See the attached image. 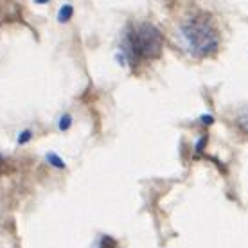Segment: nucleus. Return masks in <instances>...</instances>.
I'll return each mask as SVG.
<instances>
[{
    "instance_id": "obj_5",
    "label": "nucleus",
    "mask_w": 248,
    "mask_h": 248,
    "mask_svg": "<svg viewBox=\"0 0 248 248\" xmlns=\"http://www.w3.org/2000/svg\"><path fill=\"white\" fill-rule=\"evenodd\" d=\"M70 15H72V9L68 6H65L62 11H60V20H62V22H67V20L70 18Z\"/></svg>"
},
{
    "instance_id": "obj_8",
    "label": "nucleus",
    "mask_w": 248,
    "mask_h": 248,
    "mask_svg": "<svg viewBox=\"0 0 248 248\" xmlns=\"http://www.w3.org/2000/svg\"><path fill=\"white\" fill-rule=\"evenodd\" d=\"M38 2H45V0H38Z\"/></svg>"
},
{
    "instance_id": "obj_6",
    "label": "nucleus",
    "mask_w": 248,
    "mask_h": 248,
    "mask_svg": "<svg viewBox=\"0 0 248 248\" xmlns=\"http://www.w3.org/2000/svg\"><path fill=\"white\" fill-rule=\"evenodd\" d=\"M70 115H63L62 119H60V130H68V126H70Z\"/></svg>"
},
{
    "instance_id": "obj_1",
    "label": "nucleus",
    "mask_w": 248,
    "mask_h": 248,
    "mask_svg": "<svg viewBox=\"0 0 248 248\" xmlns=\"http://www.w3.org/2000/svg\"><path fill=\"white\" fill-rule=\"evenodd\" d=\"M182 38L187 50L196 58H211L219 49V34L207 15H192L182 24Z\"/></svg>"
},
{
    "instance_id": "obj_3",
    "label": "nucleus",
    "mask_w": 248,
    "mask_h": 248,
    "mask_svg": "<svg viewBox=\"0 0 248 248\" xmlns=\"http://www.w3.org/2000/svg\"><path fill=\"white\" fill-rule=\"evenodd\" d=\"M93 248H119L117 247V241L110 236H101L97 239V243L93 245Z\"/></svg>"
},
{
    "instance_id": "obj_2",
    "label": "nucleus",
    "mask_w": 248,
    "mask_h": 248,
    "mask_svg": "<svg viewBox=\"0 0 248 248\" xmlns=\"http://www.w3.org/2000/svg\"><path fill=\"white\" fill-rule=\"evenodd\" d=\"M164 40L160 31L151 24L137 25L128 36V54L131 62L137 60H155L160 56Z\"/></svg>"
},
{
    "instance_id": "obj_7",
    "label": "nucleus",
    "mask_w": 248,
    "mask_h": 248,
    "mask_svg": "<svg viewBox=\"0 0 248 248\" xmlns=\"http://www.w3.org/2000/svg\"><path fill=\"white\" fill-rule=\"evenodd\" d=\"M29 139H31V131H24V133H22V137H18V142L24 144V142H27Z\"/></svg>"
},
{
    "instance_id": "obj_4",
    "label": "nucleus",
    "mask_w": 248,
    "mask_h": 248,
    "mask_svg": "<svg viewBox=\"0 0 248 248\" xmlns=\"http://www.w3.org/2000/svg\"><path fill=\"white\" fill-rule=\"evenodd\" d=\"M47 160L52 162V166H54V168H60V169L65 168V164H63V160L60 158V156L54 155V153H50V155H47Z\"/></svg>"
}]
</instances>
